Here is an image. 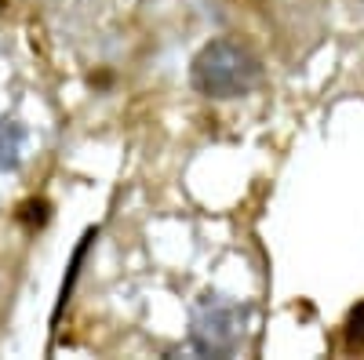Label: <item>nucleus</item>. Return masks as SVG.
<instances>
[{"label": "nucleus", "mask_w": 364, "mask_h": 360, "mask_svg": "<svg viewBox=\"0 0 364 360\" xmlns=\"http://www.w3.org/2000/svg\"><path fill=\"white\" fill-rule=\"evenodd\" d=\"M190 80L193 87L204 95V99H240L259 87L262 80V66L252 48H245L240 40H230V37H219V40H208L193 66H190Z\"/></svg>", "instance_id": "f257e3e1"}, {"label": "nucleus", "mask_w": 364, "mask_h": 360, "mask_svg": "<svg viewBox=\"0 0 364 360\" xmlns=\"http://www.w3.org/2000/svg\"><path fill=\"white\" fill-rule=\"evenodd\" d=\"M22 128L15 120H0V171H11L18 168V157H22Z\"/></svg>", "instance_id": "7ed1b4c3"}, {"label": "nucleus", "mask_w": 364, "mask_h": 360, "mask_svg": "<svg viewBox=\"0 0 364 360\" xmlns=\"http://www.w3.org/2000/svg\"><path fill=\"white\" fill-rule=\"evenodd\" d=\"M248 310L230 295L204 291L190 313V342L204 356H230L245 339Z\"/></svg>", "instance_id": "f03ea898"}, {"label": "nucleus", "mask_w": 364, "mask_h": 360, "mask_svg": "<svg viewBox=\"0 0 364 360\" xmlns=\"http://www.w3.org/2000/svg\"><path fill=\"white\" fill-rule=\"evenodd\" d=\"M91 240H95V229H87V233H84V240H80V248L73 251L70 277L63 280V295H58V306H66V298H70V291H73V280H77V273H80V262H84V255H87V248H91Z\"/></svg>", "instance_id": "20e7f679"}, {"label": "nucleus", "mask_w": 364, "mask_h": 360, "mask_svg": "<svg viewBox=\"0 0 364 360\" xmlns=\"http://www.w3.org/2000/svg\"><path fill=\"white\" fill-rule=\"evenodd\" d=\"M346 346L350 349H364V302H357L350 310V320H346Z\"/></svg>", "instance_id": "39448f33"}]
</instances>
